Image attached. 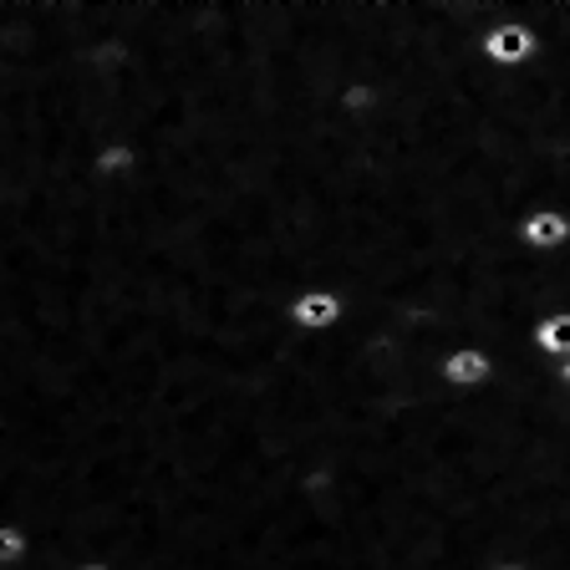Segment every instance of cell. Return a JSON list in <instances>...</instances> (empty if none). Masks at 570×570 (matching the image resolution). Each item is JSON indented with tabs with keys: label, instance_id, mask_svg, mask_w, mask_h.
Masks as SVG:
<instances>
[{
	"label": "cell",
	"instance_id": "obj_1",
	"mask_svg": "<svg viewBox=\"0 0 570 570\" xmlns=\"http://www.w3.org/2000/svg\"><path fill=\"white\" fill-rule=\"evenodd\" d=\"M479 57H484L494 71H524L534 57H540V36H534V26L520 16V0H514V11L504 16V21H494L484 31Z\"/></svg>",
	"mask_w": 570,
	"mask_h": 570
},
{
	"label": "cell",
	"instance_id": "obj_2",
	"mask_svg": "<svg viewBox=\"0 0 570 570\" xmlns=\"http://www.w3.org/2000/svg\"><path fill=\"white\" fill-rule=\"evenodd\" d=\"M346 316H352V301L342 291H332V285H306L285 306V321H291L296 336H332L346 326Z\"/></svg>",
	"mask_w": 570,
	"mask_h": 570
},
{
	"label": "cell",
	"instance_id": "obj_3",
	"mask_svg": "<svg viewBox=\"0 0 570 570\" xmlns=\"http://www.w3.org/2000/svg\"><path fill=\"white\" fill-rule=\"evenodd\" d=\"M494 372H499V362L484 342H463L453 352H443V362H439V382L449 392H484L494 382Z\"/></svg>",
	"mask_w": 570,
	"mask_h": 570
},
{
	"label": "cell",
	"instance_id": "obj_4",
	"mask_svg": "<svg viewBox=\"0 0 570 570\" xmlns=\"http://www.w3.org/2000/svg\"><path fill=\"white\" fill-rule=\"evenodd\" d=\"M514 239L530 255H560V249H570V214L556 209V204H534L530 214H520Z\"/></svg>",
	"mask_w": 570,
	"mask_h": 570
},
{
	"label": "cell",
	"instance_id": "obj_5",
	"mask_svg": "<svg viewBox=\"0 0 570 570\" xmlns=\"http://www.w3.org/2000/svg\"><path fill=\"white\" fill-rule=\"evenodd\" d=\"M138 164H142V154H138V142L132 138H107V142L92 148V174L102 178V184H122V178H132Z\"/></svg>",
	"mask_w": 570,
	"mask_h": 570
},
{
	"label": "cell",
	"instance_id": "obj_6",
	"mask_svg": "<svg viewBox=\"0 0 570 570\" xmlns=\"http://www.w3.org/2000/svg\"><path fill=\"white\" fill-rule=\"evenodd\" d=\"M530 342L546 362H566L570 356V311H546V316H534Z\"/></svg>",
	"mask_w": 570,
	"mask_h": 570
},
{
	"label": "cell",
	"instance_id": "obj_7",
	"mask_svg": "<svg viewBox=\"0 0 570 570\" xmlns=\"http://www.w3.org/2000/svg\"><path fill=\"white\" fill-rule=\"evenodd\" d=\"M36 556V534L16 520H0V570H26Z\"/></svg>",
	"mask_w": 570,
	"mask_h": 570
},
{
	"label": "cell",
	"instance_id": "obj_8",
	"mask_svg": "<svg viewBox=\"0 0 570 570\" xmlns=\"http://www.w3.org/2000/svg\"><path fill=\"white\" fill-rule=\"evenodd\" d=\"M71 570H118V566H112V560H102V556H92V560H77Z\"/></svg>",
	"mask_w": 570,
	"mask_h": 570
},
{
	"label": "cell",
	"instance_id": "obj_9",
	"mask_svg": "<svg viewBox=\"0 0 570 570\" xmlns=\"http://www.w3.org/2000/svg\"><path fill=\"white\" fill-rule=\"evenodd\" d=\"M489 570H534V566H530V560H514V556H510V560H494Z\"/></svg>",
	"mask_w": 570,
	"mask_h": 570
}]
</instances>
